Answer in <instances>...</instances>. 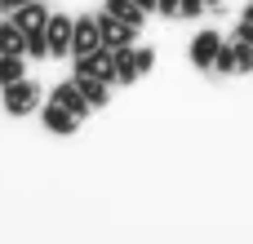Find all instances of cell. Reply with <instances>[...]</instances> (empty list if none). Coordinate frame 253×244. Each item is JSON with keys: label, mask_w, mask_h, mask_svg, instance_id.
I'll list each match as a JSON object with an SVG mask.
<instances>
[{"label": "cell", "mask_w": 253, "mask_h": 244, "mask_svg": "<svg viewBox=\"0 0 253 244\" xmlns=\"http://www.w3.org/2000/svg\"><path fill=\"white\" fill-rule=\"evenodd\" d=\"M71 31H76V18H67V13H49V22H44L49 58H71Z\"/></svg>", "instance_id": "obj_1"}, {"label": "cell", "mask_w": 253, "mask_h": 244, "mask_svg": "<svg viewBox=\"0 0 253 244\" xmlns=\"http://www.w3.org/2000/svg\"><path fill=\"white\" fill-rule=\"evenodd\" d=\"M40 107V89L22 76V80H13V84H4V111L9 116H31Z\"/></svg>", "instance_id": "obj_2"}, {"label": "cell", "mask_w": 253, "mask_h": 244, "mask_svg": "<svg viewBox=\"0 0 253 244\" xmlns=\"http://www.w3.org/2000/svg\"><path fill=\"white\" fill-rule=\"evenodd\" d=\"M98 27H102V49H133V40H138V27L133 22H120V18H111V13H98Z\"/></svg>", "instance_id": "obj_3"}, {"label": "cell", "mask_w": 253, "mask_h": 244, "mask_svg": "<svg viewBox=\"0 0 253 244\" xmlns=\"http://www.w3.org/2000/svg\"><path fill=\"white\" fill-rule=\"evenodd\" d=\"M71 62H76V76H93V80L116 84V53H111V49H93V53L71 58Z\"/></svg>", "instance_id": "obj_4"}, {"label": "cell", "mask_w": 253, "mask_h": 244, "mask_svg": "<svg viewBox=\"0 0 253 244\" xmlns=\"http://www.w3.org/2000/svg\"><path fill=\"white\" fill-rule=\"evenodd\" d=\"M93 49H102V27H98V18H76L71 58H84V53H93Z\"/></svg>", "instance_id": "obj_5"}, {"label": "cell", "mask_w": 253, "mask_h": 244, "mask_svg": "<svg viewBox=\"0 0 253 244\" xmlns=\"http://www.w3.org/2000/svg\"><path fill=\"white\" fill-rule=\"evenodd\" d=\"M218 53H222V36H218V31H200V36L191 40V62H196L200 71H213Z\"/></svg>", "instance_id": "obj_6"}, {"label": "cell", "mask_w": 253, "mask_h": 244, "mask_svg": "<svg viewBox=\"0 0 253 244\" xmlns=\"http://www.w3.org/2000/svg\"><path fill=\"white\" fill-rule=\"evenodd\" d=\"M53 102H58V107H67V111H71L76 120H84V116L93 111V107L84 102V93H80V84H76V76H71V80H62V84L53 89Z\"/></svg>", "instance_id": "obj_7"}, {"label": "cell", "mask_w": 253, "mask_h": 244, "mask_svg": "<svg viewBox=\"0 0 253 244\" xmlns=\"http://www.w3.org/2000/svg\"><path fill=\"white\" fill-rule=\"evenodd\" d=\"M9 18H13L22 31H36V27H44V22H49V9H44V0H27V4H22V9H13Z\"/></svg>", "instance_id": "obj_8"}, {"label": "cell", "mask_w": 253, "mask_h": 244, "mask_svg": "<svg viewBox=\"0 0 253 244\" xmlns=\"http://www.w3.org/2000/svg\"><path fill=\"white\" fill-rule=\"evenodd\" d=\"M0 53H18V58H27V31L9 18V22H0Z\"/></svg>", "instance_id": "obj_9"}, {"label": "cell", "mask_w": 253, "mask_h": 244, "mask_svg": "<svg viewBox=\"0 0 253 244\" xmlns=\"http://www.w3.org/2000/svg\"><path fill=\"white\" fill-rule=\"evenodd\" d=\"M76 84H80V93H84V102L98 111V107H107V98H111V84L107 80H93V76H76Z\"/></svg>", "instance_id": "obj_10"}, {"label": "cell", "mask_w": 253, "mask_h": 244, "mask_svg": "<svg viewBox=\"0 0 253 244\" xmlns=\"http://www.w3.org/2000/svg\"><path fill=\"white\" fill-rule=\"evenodd\" d=\"M76 124H80V120H76L67 107H58V102L44 107V129H49V133H76Z\"/></svg>", "instance_id": "obj_11"}, {"label": "cell", "mask_w": 253, "mask_h": 244, "mask_svg": "<svg viewBox=\"0 0 253 244\" xmlns=\"http://www.w3.org/2000/svg\"><path fill=\"white\" fill-rule=\"evenodd\" d=\"M102 13H111V18H120V22H133V27H142V18H147V9H142L138 0H107Z\"/></svg>", "instance_id": "obj_12"}, {"label": "cell", "mask_w": 253, "mask_h": 244, "mask_svg": "<svg viewBox=\"0 0 253 244\" xmlns=\"http://www.w3.org/2000/svg\"><path fill=\"white\" fill-rule=\"evenodd\" d=\"M142 71L133 62V49H116V84H133Z\"/></svg>", "instance_id": "obj_13"}, {"label": "cell", "mask_w": 253, "mask_h": 244, "mask_svg": "<svg viewBox=\"0 0 253 244\" xmlns=\"http://www.w3.org/2000/svg\"><path fill=\"white\" fill-rule=\"evenodd\" d=\"M22 76H27V58H18V53H0V89L13 84V80H22Z\"/></svg>", "instance_id": "obj_14"}, {"label": "cell", "mask_w": 253, "mask_h": 244, "mask_svg": "<svg viewBox=\"0 0 253 244\" xmlns=\"http://www.w3.org/2000/svg\"><path fill=\"white\" fill-rule=\"evenodd\" d=\"M231 58H236V76H249L253 71V44L249 40H236L231 44Z\"/></svg>", "instance_id": "obj_15"}, {"label": "cell", "mask_w": 253, "mask_h": 244, "mask_svg": "<svg viewBox=\"0 0 253 244\" xmlns=\"http://www.w3.org/2000/svg\"><path fill=\"white\" fill-rule=\"evenodd\" d=\"M27 58H49V40H44V27L27 31Z\"/></svg>", "instance_id": "obj_16"}, {"label": "cell", "mask_w": 253, "mask_h": 244, "mask_svg": "<svg viewBox=\"0 0 253 244\" xmlns=\"http://www.w3.org/2000/svg\"><path fill=\"white\" fill-rule=\"evenodd\" d=\"M133 62H138V71L147 76V71H151V62H156V49H133Z\"/></svg>", "instance_id": "obj_17"}, {"label": "cell", "mask_w": 253, "mask_h": 244, "mask_svg": "<svg viewBox=\"0 0 253 244\" xmlns=\"http://www.w3.org/2000/svg\"><path fill=\"white\" fill-rule=\"evenodd\" d=\"M178 9H182V0H156V13H165V18H178Z\"/></svg>", "instance_id": "obj_18"}, {"label": "cell", "mask_w": 253, "mask_h": 244, "mask_svg": "<svg viewBox=\"0 0 253 244\" xmlns=\"http://www.w3.org/2000/svg\"><path fill=\"white\" fill-rule=\"evenodd\" d=\"M200 9H205V0H182V9H178V13H182V18H196Z\"/></svg>", "instance_id": "obj_19"}, {"label": "cell", "mask_w": 253, "mask_h": 244, "mask_svg": "<svg viewBox=\"0 0 253 244\" xmlns=\"http://www.w3.org/2000/svg\"><path fill=\"white\" fill-rule=\"evenodd\" d=\"M22 4H27V0H0V9H4V13H13V9H22Z\"/></svg>", "instance_id": "obj_20"}, {"label": "cell", "mask_w": 253, "mask_h": 244, "mask_svg": "<svg viewBox=\"0 0 253 244\" xmlns=\"http://www.w3.org/2000/svg\"><path fill=\"white\" fill-rule=\"evenodd\" d=\"M205 9H222V0H205Z\"/></svg>", "instance_id": "obj_21"}, {"label": "cell", "mask_w": 253, "mask_h": 244, "mask_svg": "<svg viewBox=\"0 0 253 244\" xmlns=\"http://www.w3.org/2000/svg\"><path fill=\"white\" fill-rule=\"evenodd\" d=\"M138 4H142V9H147V13H151V9H156V0H138Z\"/></svg>", "instance_id": "obj_22"}, {"label": "cell", "mask_w": 253, "mask_h": 244, "mask_svg": "<svg viewBox=\"0 0 253 244\" xmlns=\"http://www.w3.org/2000/svg\"><path fill=\"white\" fill-rule=\"evenodd\" d=\"M249 4H253V0H249Z\"/></svg>", "instance_id": "obj_23"}]
</instances>
